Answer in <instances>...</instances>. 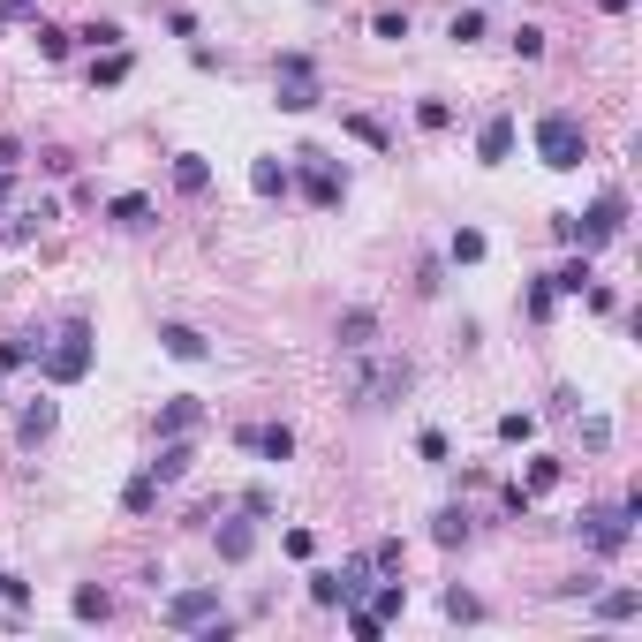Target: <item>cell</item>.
I'll use <instances>...</instances> for the list:
<instances>
[{
  "label": "cell",
  "instance_id": "1",
  "mask_svg": "<svg viewBox=\"0 0 642 642\" xmlns=\"http://www.w3.org/2000/svg\"><path fill=\"white\" fill-rule=\"evenodd\" d=\"M91 355H99V340H91V318H68L61 333L38 348V371H46V386H76V378L91 371Z\"/></svg>",
  "mask_w": 642,
  "mask_h": 642
},
{
  "label": "cell",
  "instance_id": "2",
  "mask_svg": "<svg viewBox=\"0 0 642 642\" xmlns=\"http://www.w3.org/2000/svg\"><path fill=\"white\" fill-rule=\"evenodd\" d=\"M537 159L552 174H575L582 159H590V129H582V114H567V106L537 114Z\"/></svg>",
  "mask_w": 642,
  "mask_h": 642
},
{
  "label": "cell",
  "instance_id": "3",
  "mask_svg": "<svg viewBox=\"0 0 642 642\" xmlns=\"http://www.w3.org/2000/svg\"><path fill=\"white\" fill-rule=\"evenodd\" d=\"M635 514H642V484L627 491L620 507H590V514H582V544H590L597 559H620L627 537H635Z\"/></svg>",
  "mask_w": 642,
  "mask_h": 642
},
{
  "label": "cell",
  "instance_id": "4",
  "mask_svg": "<svg viewBox=\"0 0 642 642\" xmlns=\"http://www.w3.org/2000/svg\"><path fill=\"white\" fill-rule=\"evenodd\" d=\"M318 99H325L318 61H310V53H280V61H272V106H280V114H310Z\"/></svg>",
  "mask_w": 642,
  "mask_h": 642
},
{
  "label": "cell",
  "instance_id": "5",
  "mask_svg": "<svg viewBox=\"0 0 642 642\" xmlns=\"http://www.w3.org/2000/svg\"><path fill=\"white\" fill-rule=\"evenodd\" d=\"M620 227H627V197L620 189H605L590 212H567V242H582V250H605Z\"/></svg>",
  "mask_w": 642,
  "mask_h": 642
},
{
  "label": "cell",
  "instance_id": "6",
  "mask_svg": "<svg viewBox=\"0 0 642 642\" xmlns=\"http://www.w3.org/2000/svg\"><path fill=\"white\" fill-rule=\"evenodd\" d=\"M371 590V559H340V567H318L310 575V597L318 605H348V597H363Z\"/></svg>",
  "mask_w": 642,
  "mask_h": 642
},
{
  "label": "cell",
  "instance_id": "7",
  "mask_svg": "<svg viewBox=\"0 0 642 642\" xmlns=\"http://www.w3.org/2000/svg\"><path fill=\"white\" fill-rule=\"evenodd\" d=\"M295 167H303V197L318 204V212H333V204L348 197V174H340L325 152H295Z\"/></svg>",
  "mask_w": 642,
  "mask_h": 642
},
{
  "label": "cell",
  "instance_id": "8",
  "mask_svg": "<svg viewBox=\"0 0 642 642\" xmlns=\"http://www.w3.org/2000/svg\"><path fill=\"white\" fill-rule=\"evenodd\" d=\"M408 386H416L408 363H363V371H355V401H363V408L393 401V393H408Z\"/></svg>",
  "mask_w": 642,
  "mask_h": 642
},
{
  "label": "cell",
  "instance_id": "9",
  "mask_svg": "<svg viewBox=\"0 0 642 642\" xmlns=\"http://www.w3.org/2000/svg\"><path fill=\"white\" fill-rule=\"evenodd\" d=\"M159 620L182 627V635H189V627H204V620H220V590H174L167 605H159Z\"/></svg>",
  "mask_w": 642,
  "mask_h": 642
},
{
  "label": "cell",
  "instance_id": "10",
  "mask_svg": "<svg viewBox=\"0 0 642 642\" xmlns=\"http://www.w3.org/2000/svg\"><path fill=\"white\" fill-rule=\"evenodd\" d=\"M235 439L250 446V454H265V461H288L295 454V431H288V423H242Z\"/></svg>",
  "mask_w": 642,
  "mask_h": 642
},
{
  "label": "cell",
  "instance_id": "11",
  "mask_svg": "<svg viewBox=\"0 0 642 642\" xmlns=\"http://www.w3.org/2000/svg\"><path fill=\"white\" fill-rule=\"evenodd\" d=\"M197 423H204V401H197V393H174V401L159 408V439H189Z\"/></svg>",
  "mask_w": 642,
  "mask_h": 642
},
{
  "label": "cell",
  "instance_id": "12",
  "mask_svg": "<svg viewBox=\"0 0 642 642\" xmlns=\"http://www.w3.org/2000/svg\"><path fill=\"white\" fill-rule=\"evenodd\" d=\"M159 348H167L174 363H204V355H212V340H204L197 325H182V318H174V325H159Z\"/></svg>",
  "mask_w": 642,
  "mask_h": 642
},
{
  "label": "cell",
  "instance_id": "13",
  "mask_svg": "<svg viewBox=\"0 0 642 642\" xmlns=\"http://www.w3.org/2000/svg\"><path fill=\"white\" fill-rule=\"evenodd\" d=\"M53 423H61V408H53V401H23V416H16V446H46V439H53Z\"/></svg>",
  "mask_w": 642,
  "mask_h": 642
},
{
  "label": "cell",
  "instance_id": "14",
  "mask_svg": "<svg viewBox=\"0 0 642 642\" xmlns=\"http://www.w3.org/2000/svg\"><path fill=\"white\" fill-rule=\"evenodd\" d=\"M507 152H514V114H491L484 129H476V159H484V167H499Z\"/></svg>",
  "mask_w": 642,
  "mask_h": 642
},
{
  "label": "cell",
  "instance_id": "15",
  "mask_svg": "<svg viewBox=\"0 0 642 642\" xmlns=\"http://www.w3.org/2000/svg\"><path fill=\"white\" fill-rule=\"evenodd\" d=\"M189 461H197V446H189V439H167V446H159V461H152V476H159V484H182Z\"/></svg>",
  "mask_w": 642,
  "mask_h": 642
},
{
  "label": "cell",
  "instance_id": "16",
  "mask_svg": "<svg viewBox=\"0 0 642 642\" xmlns=\"http://www.w3.org/2000/svg\"><path fill=\"white\" fill-rule=\"evenodd\" d=\"M106 220H114L121 235H136V227H152V197H136V189H129V197L106 204Z\"/></svg>",
  "mask_w": 642,
  "mask_h": 642
},
{
  "label": "cell",
  "instance_id": "17",
  "mask_svg": "<svg viewBox=\"0 0 642 642\" xmlns=\"http://www.w3.org/2000/svg\"><path fill=\"white\" fill-rule=\"evenodd\" d=\"M174 189H182V197H204V189H212V167H204V152H182V159H174Z\"/></svg>",
  "mask_w": 642,
  "mask_h": 642
},
{
  "label": "cell",
  "instance_id": "18",
  "mask_svg": "<svg viewBox=\"0 0 642 642\" xmlns=\"http://www.w3.org/2000/svg\"><path fill=\"white\" fill-rule=\"evenodd\" d=\"M371 340H378V318H371V310H348V318H340V348H348V355H363Z\"/></svg>",
  "mask_w": 642,
  "mask_h": 642
},
{
  "label": "cell",
  "instance_id": "19",
  "mask_svg": "<svg viewBox=\"0 0 642 642\" xmlns=\"http://www.w3.org/2000/svg\"><path fill=\"white\" fill-rule=\"evenodd\" d=\"M544 280H552V295H582V288H590V250H582V257H567V265H559V272H544Z\"/></svg>",
  "mask_w": 642,
  "mask_h": 642
},
{
  "label": "cell",
  "instance_id": "20",
  "mask_svg": "<svg viewBox=\"0 0 642 642\" xmlns=\"http://www.w3.org/2000/svg\"><path fill=\"white\" fill-rule=\"evenodd\" d=\"M288 182H295V174L280 167V159H257V167H250V189H257V197H288Z\"/></svg>",
  "mask_w": 642,
  "mask_h": 642
},
{
  "label": "cell",
  "instance_id": "21",
  "mask_svg": "<svg viewBox=\"0 0 642 642\" xmlns=\"http://www.w3.org/2000/svg\"><path fill=\"white\" fill-rule=\"evenodd\" d=\"M635 612H642V590H605V597H597V620H635Z\"/></svg>",
  "mask_w": 642,
  "mask_h": 642
},
{
  "label": "cell",
  "instance_id": "22",
  "mask_svg": "<svg viewBox=\"0 0 642 642\" xmlns=\"http://www.w3.org/2000/svg\"><path fill=\"white\" fill-rule=\"evenodd\" d=\"M250 552H257V529H250V522H227V529H220V559H235V567H242Z\"/></svg>",
  "mask_w": 642,
  "mask_h": 642
},
{
  "label": "cell",
  "instance_id": "23",
  "mask_svg": "<svg viewBox=\"0 0 642 642\" xmlns=\"http://www.w3.org/2000/svg\"><path fill=\"white\" fill-rule=\"evenodd\" d=\"M121 507H129V514H152V507H159V476H152V469H144V476H129Z\"/></svg>",
  "mask_w": 642,
  "mask_h": 642
},
{
  "label": "cell",
  "instance_id": "24",
  "mask_svg": "<svg viewBox=\"0 0 642 642\" xmlns=\"http://www.w3.org/2000/svg\"><path fill=\"white\" fill-rule=\"evenodd\" d=\"M91 84H99V91L129 84V53H121V46H106V61H91Z\"/></svg>",
  "mask_w": 642,
  "mask_h": 642
},
{
  "label": "cell",
  "instance_id": "25",
  "mask_svg": "<svg viewBox=\"0 0 642 642\" xmlns=\"http://www.w3.org/2000/svg\"><path fill=\"white\" fill-rule=\"evenodd\" d=\"M499 439H507V446H529V439H537V416H529V408H507V416H499Z\"/></svg>",
  "mask_w": 642,
  "mask_h": 642
},
{
  "label": "cell",
  "instance_id": "26",
  "mask_svg": "<svg viewBox=\"0 0 642 642\" xmlns=\"http://www.w3.org/2000/svg\"><path fill=\"white\" fill-rule=\"evenodd\" d=\"M31 38H38V53H46V61H68V46H76L61 23H31Z\"/></svg>",
  "mask_w": 642,
  "mask_h": 642
},
{
  "label": "cell",
  "instance_id": "27",
  "mask_svg": "<svg viewBox=\"0 0 642 642\" xmlns=\"http://www.w3.org/2000/svg\"><path fill=\"white\" fill-rule=\"evenodd\" d=\"M431 537H439L446 552H454V544H469V514H461V507H446L439 522H431Z\"/></svg>",
  "mask_w": 642,
  "mask_h": 642
},
{
  "label": "cell",
  "instance_id": "28",
  "mask_svg": "<svg viewBox=\"0 0 642 642\" xmlns=\"http://www.w3.org/2000/svg\"><path fill=\"white\" fill-rule=\"evenodd\" d=\"M401 605H408L401 582H371V612H378V620H401Z\"/></svg>",
  "mask_w": 642,
  "mask_h": 642
},
{
  "label": "cell",
  "instance_id": "29",
  "mask_svg": "<svg viewBox=\"0 0 642 642\" xmlns=\"http://www.w3.org/2000/svg\"><path fill=\"white\" fill-rule=\"evenodd\" d=\"M446 257H454V265H484V235H476V227H461V235L446 242Z\"/></svg>",
  "mask_w": 642,
  "mask_h": 642
},
{
  "label": "cell",
  "instance_id": "30",
  "mask_svg": "<svg viewBox=\"0 0 642 642\" xmlns=\"http://www.w3.org/2000/svg\"><path fill=\"white\" fill-rule=\"evenodd\" d=\"M378 627H386V620H378L371 605H355V597H348V635L355 642H378Z\"/></svg>",
  "mask_w": 642,
  "mask_h": 642
},
{
  "label": "cell",
  "instance_id": "31",
  "mask_svg": "<svg viewBox=\"0 0 642 642\" xmlns=\"http://www.w3.org/2000/svg\"><path fill=\"white\" fill-rule=\"evenodd\" d=\"M242 514H250V522H272V514H280V499H272L265 484H250V491H242Z\"/></svg>",
  "mask_w": 642,
  "mask_h": 642
},
{
  "label": "cell",
  "instance_id": "32",
  "mask_svg": "<svg viewBox=\"0 0 642 642\" xmlns=\"http://www.w3.org/2000/svg\"><path fill=\"white\" fill-rule=\"evenodd\" d=\"M446 31H454V38H461V46H476V38H484V8H461V16H454V23H446Z\"/></svg>",
  "mask_w": 642,
  "mask_h": 642
},
{
  "label": "cell",
  "instance_id": "33",
  "mask_svg": "<svg viewBox=\"0 0 642 642\" xmlns=\"http://www.w3.org/2000/svg\"><path fill=\"white\" fill-rule=\"evenodd\" d=\"M371 31H378V38H408V8H378Z\"/></svg>",
  "mask_w": 642,
  "mask_h": 642
},
{
  "label": "cell",
  "instance_id": "34",
  "mask_svg": "<svg viewBox=\"0 0 642 642\" xmlns=\"http://www.w3.org/2000/svg\"><path fill=\"white\" fill-rule=\"evenodd\" d=\"M348 136H363V144H371V152H386V129H378L371 114H348Z\"/></svg>",
  "mask_w": 642,
  "mask_h": 642
},
{
  "label": "cell",
  "instance_id": "35",
  "mask_svg": "<svg viewBox=\"0 0 642 642\" xmlns=\"http://www.w3.org/2000/svg\"><path fill=\"white\" fill-rule=\"evenodd\" d=\"M552 484H559V461H529V484H522L529 499H537V491H552Z\"/></svg>",
  "mask_w": 642,
  "mask_h": 642
},
{
  "label": "cell",
  "instance_id": "36",
  "mask_svg": "<svg viewBox=\"0 0 642 642\" xmlns=\"http://www.w3.org/2000/svg\"><path fill=\"white\" fill-rule=\"evenodd\" d=\"M106 612H114V605H106V590H76V620H106Z\"/></svg>",
  "mask_w": 642,
  "mask_h": 642
},
{
  "label": "cell",
  "instance_id": "37",
  "mask_svg": "<svg viewBox=\"0 0 642 642\" xmlns=\"http://www.w3.org/2000/svg\"><path fill=\"white\" fill-rule=\"evenodd\" d=\"M16 23H38L31 0H0V31H16Z\"/></svg>",
  "mask_w": 642,
  "mask_h": 642
},
{
  "label": "cell",
  "instance_id": "38",
  "mask_svg": "<svg viewBox=\"0 0 642 642\" xmlns=\"http://www.w3.org/2000/svg\"><path fill=\"white\" fill-rule=\"evenodd\" d=\"M416 121H423V129H446V121H454V106H446V99H423Z\"/></svg>",
  "mask_w": 642,
  "mask_h": 642
},
{
  "label": "cell",
  "instance_id": "39",
  "mask_svg": "<svg viewBox=\"0 0 642 642\" xmlns=\"http://www.w3.org/2000/svg\"><path fill=\"white\" fill-rule=\"evenodd\" d=\"M514 53H522V61H537V53H544V31H537V23H522V31H514Z\"/></svg>",
  "mask_w": 642,
  "mask_h": 642
},
{
  "label": "cell",
  "instance_id": "40",
  "mask_svg": "<svg viewBox=\"0 0 642 642\" xmlns=\"http://www.w3.org/2000/svg\"><path fill=\"white\" fill-rule=\"evenodd\" d=\"M529 318H552V280H529Z\"/></svg>",
  "mask_w": 642,
  "mask_h": 642
},
{
  "label": "cell",
  "instance_id": "41",
  "mask_svg": "<svg viewBox=\"0 0 642 642\" xmlns=\"http://www.w3.org/2000/svg\"><path fill=\"white\" fill-rule=\"evenodd\" d=\"M371 567H378V575H401V544L386 537V544H378V552H371Z\"/></svg>",
  "mask_w": 642,
  "mask_h": 642
},
{
  "label": "cell",
  "instance_id": "42",
  "mask_svg": "<svg viewBox=\"0 0 642 642\" xmlns=\"http://www.w3.org/2000/svg\"><path fill=\"white\" fill-rule=\"evenodd\" d=\"M582 446H590V454H597V446H612V423L590 416V423H582Z\"/></svg>",
  "mask_w": 642,
  "mask_h": 642
},
{
  "label": "cell",
  "instance_id": "43",
  "mask_svg": "<svg viewBox=\"0 0 642 642\" xmlns=\"http://www.w3.org/2000/svg\"><path fill=\"white\" fill-rule=\"evenodd\" d=\"M446 612H454V620H476V612H484V605H476L469 590H446Z\"/></svg>",
  "mask_w": 642,
  "mask_h": 642
},
{
  "label": "cell",
  "instance_id": "44",
  "mask_svg": "<svg viewBox=\"0 0 642 642\" xmlns=\"http://www.w3.org/2000/svg\"><path fill=\"white\" fill-rule=\"evenodd\" d=\"M0 597H8V605L23 612V605H31V582H16V575H0Z\"/></svg>",
  "mask_w": 642,
  "mask_h": 642
},
{
  "label": "cell",
  "instance_id": "45",
  "mask_svg": "<svg viewBox=\"0 0 642 642\" xmlns=\"http://www.w3.org/2000/svg\"><path fill=\"white\" fill-rule=\"evenodd\" d=\"M23 167V144H16V136H0V174H16Z\"/></svg>",
  "mask_w": 642,
  "mask_h": 642
},
{
  "label": "cell",
  "instance_id": "46",
  "mask_svg": "<svg viewBox=\"0 0 642 642\" xmlns=\"http://www.w3.org/2000/svg\"><path fill=\"white\" fill-rule=\"evenodd\" d=\"M597 8H605V16H627V8H635V0H597Z\"/></svg>",
  "mask_w": 642,
  "mask_h": 642
}]
</instances>
